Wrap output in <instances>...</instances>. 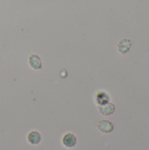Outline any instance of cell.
I'll return each instance as SVG.
<instances>
[{
    "label": "cell",
    "instance_id": "obj_5",
    "mask_svg": "<svg viewBox=\"0 0 149 150\" xmlns=\"http://www.w3.org/2000/svg\"><path fill=\"white\" fill-rule=\"evenodd\" d=\"M99 112L105 116H109L111 114H112L115 111V106L112 103H107V104H104L102 105H100L98 107Z\"/></svg>",
    "mask_w": 149,
    "mask_h": 150
},
{
    "label": "cell",
    "instance_id": "obj_2",
    "mask_svg": "<svg viewBox=\"0 0 149 150\" xmlns=\"http://www.w3.org/2000/svg\"><path fill=\"white\" fill-rule=\"evenodd\" d=\"M28 63H29V66L32 69L39 70V69H42L41 60H40V56L37 55V54H31L30 57H29V60H28Z\"/></svg>",
    "mask_w": 149,
    "mask_h": 150
},
{
    "label": "cell",
    "instance_id": "obj_1",
    "mask_svg": "<svg viewBox=\"0 0 149 150\" xmlns=\"http://www.w3.org/2000/svg\"><path fill=\"white\" fill-rule=\"evenodd\" d=\"M97 128L104 134H109L113 131L114 126L111 121L103 120L97 122Z\"/></svg>",
    "mask_w": 149,
    "mask_h": 150
},
{
    "label": "cell",
    "instance_id": "obj_6",
    "mask_svg": "<svg viewBox=\"0 0 149 150\" xmlns=\"http://www.w3.org/2000/svg\"><path fill=\"white\" fill-rule=\"evenodd\" d=\"M40 140H41V136H40V133L36 132V131H32L27 135V141L32 145H37V144H39L40 142Z\"/></svg>",
    "mask_w": 149,
    "mask_h": 150
},
{
    "label": "cell",
    "instance_id": "obj_4",
    "mask_svg": "<svg viewBox=\"0 0 149 150\" xmlns=\"http://www.w3.org/2000/svg\"><path fill=\"white\" fill-rule=\"evenodd\" d=\"M76 142H77L76 137L71 133L66 134L62 138V144L66 148H73V147H75L76 144Z\"/></svg>",
    "mask_w": 149,
    "mask_h": 150
},
{
    "label": "cell",
    "instance_id": "obj_3",
    "mask_svg": "<svg viewBox=\"0 0 149 150\" xmlns=\"http://www.w3.org/2000/svg\"><path fill=\"white\" fill-rule=\"evenodd\" d=\"M132 47V42L128 39H123L121 40L118 44V50L120 54H125L130 51V48Z\"/></svg>",
    "mask_w": 149,
    "mask_h": 150
}]
</instances>
